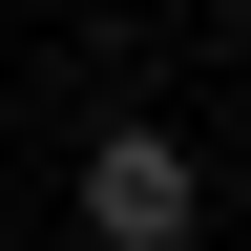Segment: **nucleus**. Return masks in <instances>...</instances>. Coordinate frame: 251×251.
<instances>
[{
    "instance_id": "f257e3e1",
    "label": "nucleus",
    "mask_w": 251,
    "mask_h": 251,
    "mask_svg": "<svg viewBox=\"0 0 251 251\" xmlns=\"http://www.w3.org/2000/svg\"><path fill=\"white\" fill-rule=\"evenodd\" d=\"M188 230H209V168L168 126H105L84 147V251H188Z\"/></svg>"
}]
</instances>
